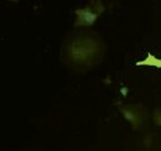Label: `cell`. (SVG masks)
Listing matches in <instances>:
<instances>
[{"mask_svg":"<svg viewBox=\"0 0 161 151\" xmlns=\"http://www.w3.org/2000/svg\"><path fill=\"white\" fill-rule=\"evenodd\" d=\"M71 56L75 62H86L97 52V46L92 40H78L71 45Z\"/></svg>","mask_w":161,"mask_h":151,"instance_id":"1","label":"cell"},{"mask_svg":"<svg viewBox=\"0 0 161 151\" xmlns=\"http://www.w3.org/2000/svg\"><path fill=\"white\" fill-rule=\"evenodd\" d=\"M140 108L139 107H135V105H126V107H123L119 105V110L120 113L124 115V118L130 121L133 129H136L140 126V124L142 123V110H139Z\"/></svg>","mask_w":161,"mask_h":151,"instance_id":"2","label":"cell"},{"mask_svg":"<svg viewBox=\"0 0 161 151\" xmlns=\"http://www.w3.org/2000/svg\"><path fill=\"white\" fill-rule=\"evenodd\" d=\"M76 15L78 16L76 21V26H91L94 24V21L98 18L97 13L91 11L88 8L86 9H77L76 10Z\"/></svg>","mask_w":161,"mask_h":151,"instance_id":"3","label":"cell"},{"mask_svg":"<svg viewBox=\"0 0 161 151\" xmlns=\"http://www.w3.org/2000/svg\"><path fill=\"white\" fill-rule=\"evenodd\" d=\"M136 66H153V67H158L161 68V59L155 57L153 53H147V56L145 59L136 62Z\"/></svg>","mask_w":161,"mask_h":151,"instance_id":"4","label":"cell"},{"mask_svg":"<svg viewBox=\"0 0 161 151\" xmlns=\"http://www.w3.org/2000/svg\"><path fill=\"white\" fill-rule=\"evenodd\" d=\"M91 11H98V14H101L103 13V10H104V6H103V4H102L101 0H97V1H92L88 6H87Z\"/></svg>","mask_w":161,"mask_h":151,"instance_id":"5","label":"cell"},{"mask_svg":"<svg viewBox=\"0 0 161 151\" xmlns=\"http://www.w3.org/2000/svg\"><path fill=\"white\" fill-rule=\"evenodd\" d=\"M154 121H155V124L160 125V109H156V112L154 114Z\"/></svg>","mask_w":161,"mask_h":151,"instance_id":"6","label":"cell"},{"mask_svg":"<svg viewBox=\"0 0 161 151\" xmlns=\"http://www.w3.org/2000/svg\"><path fill=\"white\" fill-rule=\"evenodd\" d=\"M121 93H123V95H126V89L123 88V89H121Z\"/></svg>","mask_w":161,"mask_h":151,"instance_id":"7","label":"cell"}]
</instances>
